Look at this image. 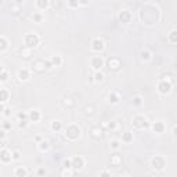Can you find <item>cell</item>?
Here are the masks:
<instances>
[{"label": "cell", "mask_w": 177, "mask_h": 177, "mask_svg": "<svg viewBox=\"0 0 177 177\" xmlns=\"http://www.w3.org/2000/svg\"><path fill=\"white\" fill-rule=\"evenodd\" d=\"M65 137H67L68 140H72V141H75V140H78L79 137H80L82 134V130L80 127L78 126V125H69V126L65 129Z\"/></svg>", "instance_id": "6da1fadb"}, {"label": "cell", "mask_w": 177, "mask_h": 177, "mask_svg": "<svg viewBox=\"0 0 177 177\" xmlns=\"http://www.w3.org/2000/svg\"><path fill=\"white\" fill-rule=\"evenodd\" d=\"M39 43H40V38H39L36 33H28V35L25 36V44H27V47L35 48L39 46Z\"/></svg>", "instance_id": "7a4b0ae2"}, {"label": "cell", "mask_w": 177, "mask_h": 177, "mask_svg": "<svg viewBox=\"0 0 177 177\" xmlns=\"http://www.w3.org/2000/svg\"><path fill=\"white\" fill-rule=\"evenodd\" d=\"M151 166L154 167L155 170H162L165 166H166V159L161 155H156L151 159Z\"/></svg>", "instance_id": "3957f363"}, {"label": "cell", "mask_w": 177, "mask_h": 177, "mask_svg": "<svg viewBox=\"0 0 177 177\" xmlns=\"http://www.w3.org/2000/svg\"><path fill=\"white\" fill-rule=\"evenodd\" d=\"M156 90H158L159 94L166 96V94H169L172 91V83L169 80H161L158 83V86H156Z\"/></svg>", "instance_id": "277c9868"}, {"label": "cell", "mask_w": 177, "mask_h": 177, "mask_svg": "<svg viewBox=\"0 0 177 177\" xmlns=\"http://www.w3.org/2000/svg\"><path fill=\"white\" fill-rule=\"evenodd\" d=\"M132 125L136 127V129H145V127L150 126V123L147 122V119H145L144 116H141V115L134 116L133 121H132Z\"/></svg>", "instance_id": "5b68a950"}, {"label": "cell", "mask_w": 177, "mask_h": 177, "mask_svg": "<svg viewBox=\"0 0 177 177\" xmlns=\"http://www.w3.org/2000/svg\"><path fill=\"white\" fill-rule=\"evenodd\" d=\"M104 48H105V43H104L102 39L94 38L93 40H91V50L93 51H96V53H101Z\"/></svg>", "instance_id": "8992f818"}, {"label": "cell", "mask_w": 177, "mask_h": 177, "mask_svg": "<svg viewBox=\"0 0 177 177\" xmlns=\"http://www.w3.org/2000/svg\"><path fill=\"white\" fill-rule=\"evenodd\" d=\"M105 61L102 57L100 56H94L93 58H91V68H93L94 71H101V68L104 67Z\"/></svg>", "instance_id": "52a82bcc"}, {"label": "cell", "mask_w": 177, "mask_h": 177, "mask_svg": "<svg viewBox=\"0 0 177 177\" xmlns=\"http://www.w3.org/2000/svg\"><path fill=\"white\" fill-rule=\"evenodd\" d=\"M11 161H13V154L10 151H7L6 148H2V151H0V162L2 163H10Z\"/></svg>", "instance_id": "ba28073f"}, {"label": "cell", "mask_w": 177, "mask_h": 177, "mask_svg": "<svg viewBox=\"0 0 177 177\" xmlns=\"http://www.w3.org/2000/svg\"><path fill=\"white\" fill-rule=\"evenodd\" d=\"M84 166V159L82 156H73L72 158V169L73 170H80Z\"/></svg>", "instance_id": "9c48e42d"}, {"label": "cell", "mask_w": 177, "mask_h": 177, "mask_svg": "<svg viewBox=\"0 0 177 177\" xmlns=\"http://www.w3.org/2000/svg\"><path fill=\"white\" fill-rule=\"evenodd\" d=\"M118 18H119V21H121L122 24H129V22L132 21V13L127 11V10H122L121 13H119Z\"/></svg>", "instance_id": "30bf717a"}, {"label": "cell", "mask_w": 177, "mask_h": 177, "mask_svg": "<svg viewBox=\"0 0 177 177\" xmlns=\"http://www.w3.org/2000/svg\"><path fill=\"white\" fill-rule=\"evenodd\" d=\"M152 130H154V133H156V134H162L165 130H166V125H165L163 122L158 121L152 125Z\"/></svg>", "instance_id": "8fae6325"}, {"label": "cell", "mask_w": 177, "mask_h": 177, "mask_svg": "<svg viewBox=\"0 0 177 177\" xmlns=\"http://www.w3.org/2000/svg\"><path fill=\"white\" fill-rule=\"evenodd\" d=\"M29 78H31V72H29L28 69L22 68V69L18 71V79H19L21 82H27Z\"/></svg>", "instance_id": "7c38bea8"}, {"label": "cell", "mask_w": 177, "mask_h": 177, "mask_svg": "<svg viewBox=\"0 0 177 177\" xmlns=\"http://www.w3.org/2000/svg\"><path fill=\"white\" fill-rule=\"evenodd\" d=\"M28 115H29V121L31 122H35V123L40 121V118H42L40 111H38V109H32L29 113H28Z\"/></svg>", "instance_id": "4fadbf2b"}, {"label": "cell", "mask_w": 177, "mask_h": 177, "mask_svg": "<svg viewBox=\"0 0 177 177\" xmlns=\"http://www.w3.org/2000/svg\"><path fill=\"white\" fill-rule=\"evenodd\" d=\"M14 176L15 177H27L28 176V170L22 166H18L15 170H14Z\"/></svg>", "instance_id": "5bb4252c"}, {"label": "cell", "mask_w": 177, "mask_h": 177, "mask_svg": "<svg viewBox=\"0 0 177 177\" xmlns=\"http://www.w3.org/2000/svg\"><path fill=\"white\" fill-rule=\"evenodd\" d=\"M133 138H134V136L132 132H125L122 134V141H123L125 144H130V142L133 141Z\"/></svg>", "instance_id": "9a60e30c"}, {"label": "cell", "mask_w": 177, "mask_h": 177, "mask_svg": "<svg viewBox=\"0 0 177 177\" xmlns=\"http://www.w3.org/2000/svg\"><path fill=\"white\" fill-rule=\"evenodd\" d=\"M48 4H50V2H48V0H36V7H38L39 10H42V11L47 10Z\"/></svg>", "instance_id": "2e32d148"}, {"label": "cell", "mask_w": 177, "mask_h": 177, "mask_svg": "<svg viewBox=\"0 0 177 177\" xmlns=\"http://www.w3.org/2000/svg\"><path fill=\"white\" fill-rule=\"evenodd\" d=\"M50 129L53 130V132H61L62 130V123L60 121H53L50 125Z\"/></svg>", "instance_id": "e0dca14e"}, {"label": "cell", "mask_w": 177, "mask_h": 177, "mask_svg": "<svg viewBox=\"0 0 177 177\" xmlns=\"http://www.w3.org/2000/svg\"><path fill=\"white\" fill-rule=\"evenodd\" d=\"M50 61H51V64H53V67H61V64H62L61 56H53L50 58Z\"/></svg>", "instance_id": "ac0fdd59"}, {"label": "cell", "mask_w": 177, "mask_h": 177, "mask_svg": "<svg viewBox=\"0 0 177 177\" xmlns=\"http://www.w3.org/2000/svg\"><path fill=\"white\" fill-rule=\"evenodd\" d=\"M48 148H50V142H48L47 140H42V141L39 142V151L46 152V151H48Z\"/></svg>", "instance_id": "d6986e66"}, {"label": "cell", "mask_w": 177, "mask_h": 177, "mask_svg": "<svg viewBox=\"0 0 177 177\" xmlns=\"http://www.w3.org/2000/svg\"><path fill=\"white\" fill-rule=\"evenodd\" d=\"M102 80H104V73H102L101 71H96V73H94V76H93V82L101 83Z\"/></svg>", "instance_id": "ffe728a7"}, {"label": "cell", "mask_w": 177, "mask_h": 177, "mask_svg": "<svg viewBox=\"0 0 177 177\" xmlns=\"http://www.w3.org/2000/svg\"><path fill=\"white\" fill-rule=\"evenodd\" d=\"M7 47H8L7 39H6L4 36H2V38H0V51H2V53H4V51L7 50Z\"/></svg>", "instance_id": "44dd1931"}, {"label": "cell", "mask_w": 177, "mask_h": 177, "mask_svg": "<svg viewBox=\"0 0 177 177\" xmlns=\"http://www.w3.org/2000/svg\"><path fill=\"white\" fill-rule=\"evenodd\" d=\"M0 96H2V104L4 105L6 102H7V100H8V96H10V94H8V91L6 90V88H2V90H0Z\"/></svg>", "instance_id": "7402d4cb"}, {"label": "cell", "mask_w": 177, "mask_h": 177, "mask_svg": "<svg viewBox=\"0 0 177 177\" xmlns=\"http://www.w3.org/2000/svg\"><path fill=\"white\" fill-rule=\"evenodd\" d=\"M167 39H169L170 43H177V31H172V32H169V35H167Z\"/></svg>", "instance_id": "603a6c76"}, {"label": "cell", "mask_w": 177, "mask_h": 177, "mask_svg": "<svg viewBox=\"0 0 177 177\" xmlns=\"http://www.w3.org/2000/svg\"><path fill=\"white\" fill-rule=\"evenodd\" d=\"M151 58H152V54H151V51L145 50V51H142V53H141V60H142V61H150Z\"/></svg>", "instance_id": "cb8c5ba5"}, {"label": "cell", "mask_w": 177, "mask_h": 177, "mask_svg": "<svg viewBox=\"0 0 177 177\" xmlns=\"http://www.w3.org/2000/svg\"><path fill=\"white\" fill-rule=\"evenodd\" d=\"M108 98H109V101L112 102V104H118L119 100H121V98H119V94H116V93H111Z\"/></svg>", "instance_id": "d4e9b609"}, {"label": "cell", "mask_w": 177, "mask_h": 177, "mask_svg": "<svg viewBox=\"0 0 177 177\" xmlns=\"http://www.w3.org/2000/svg\"><path fill=\"white\" fill-rule=\"evenodd\" d=\"M133 105H134V107H141V105H142V98H141V97H140V96L134 97V98H133Z\"/></svg>", "instance_id": "484cf974"}, {"label": "cell", "mask_w": 177, "mask_h": 177, "mask_svg": "<svg viewBox=\"0 0 177 177\" xmlns=\"http://www.w3.org/2000/svg\"><path fill=\"white\" fill-rule=\"evenodd\" d=\"M68 6L71 8H78L80 6V3H79V0H68Z\"/></svg>", "instance_id": "4316f807"}, {"label": "cell", "mask_w": 177, "mask_h": 177, "mask_svg": "<svg viewBox=\"0 0 177 177\" xmlns=\"http://www.w3.org/2000/svg\"><path fill=\"white\" fill-rule=\"evenodd\" d=\"M0 80L4 83V82H7L8 80V73L6 72L4 69H2V75H0Z\"/></svg>", "instance_id": "83f0119b"}, {"label": "cell", "mask_w": 177, "mask_h": 177, "mask_svg": "<svg viewBox=\"0 0 177 177\" xmlns=\"http://www.w3.org/2000/svg\"><path fill=\"white\" fill-rule=\"evenodd\" d=\"M33 21L38 22V24H40V22L43 21V17H42V14H39V13L33 14Z\"/></svg>", "instance_id": "f1b7e54d"}, {"label": "cell", "mask_w": 177, "mask_h": 177, "mask_svg": "<svg viewBox=\"0 0 177 177\" xmlns=\"http://www.w3.org/2000/svg\"><path fill=\"white\" fill-rule=\"evenodd\" d=\"M119 147H121V141H118V140L111 141V148H112V150H118Z\"/></svg>", "instance_id": "f546056e"}, {"label": "cell", "mask_w": 177, "mask_h": 177, "mask_svg": "<svg viewBox=\"0 0 177 177\" xmlns=\"http://www.w3.org/2000/svg\"><path fill=\"white\" fill-rule=\"evenodd\" d=\"M64 167L65 169H72V159H65L64 161Z\"/></svg>", "instance_id": "4dcf8cb0"}, {"label": "cell", "mask_w": 177, "mask_h": 177, "mask_svg": "<svg viewBox=\"0 0 177 177\" xmlns=\"http://www.w3.org/2000/svg\"><path fill=\"white\" fill-rule=\"evenodd\" d=\"M28 122H31L29 119H27V121H19V123H18L19 129H24V127H27L28 126Z\"/></svg>", "instance_id": "1f68e13d"}, {"label": "cell", "mask_w": 177, "mask_h": 177, "mask_svg": "<svg viewBox=\"0 0 177 177\" xmlns=\"http://www.w3.org/2000/svg\"><path fill=\"white\" fill-rule=\"evenodd\" d=\"M21 159V154L18 152V151H14L13 152V161H19Z\"/></svg>", "instance_id": "d6a6232c"}, {"label": "cell", "mask_w": 177, "mask_h": 177, "mask_svg": "<svg viewBox=\"0 0 177 177\" xmlns=\"http://www.w3.org/2000/svg\"><path fill=\"white\" fill-rule=\"evenodd\" d=\"M18 119L19 121H27V119H29V115H27V113H18Z\"/></svg>", "instance_id": "836d02e7"}, {"label": "cell", "mask_w": 177, "mask_h": 177, "mask_svg": "<svg viewBox=\"0 0 177 177\" xmlns=\"http://www.w3.org/2000/svg\"><path fill=\"white\" fill-rule=\"evenodd\" d=\"M44 67H46V69H51V68H53V64H51L50 60H48V61H44Z\"/></svg>", "instance_id": "e575fe53"}, {"label": "cell", "mask_w": 177, "mask_h": 177, "mask_svg": "<svg viewBox=\"0 0 177 177\" xmlns=\"http://www.w3.org/2000/svg\"><path fill=\"white\" fill-rule=\"evenodd\" d=\"M3 115H4V116H10L11 115V109H10V108H4V109H3Z\"/></svg>", "instance_id": "d590c367"}, {"label": "cell", "mask_w": 177, "mask_h": 177, "mask_svg": "<svg viewBox=\"0 0 177 177\" xmlns=\"http://www.w3.org/2000/svg\"><path fill=\"white\" fill-rule=\"evenodd\" d=\"M3 129H4V130L11 129V123H8V122H4V123H3Z\"/></svg>", "instance_id": "8d00e7d4"}, {"label": "cell", "mask_w": 177, "mask_h": 177, "mask_svg": "<svg viewBox=\"0 0 177 177\" xmlns=\"http://www.w3.org/2000/svg\"><path fill=\"white\" fill-rule=\"evenodd\" d=\"M72 175V172H71V169H65L64 172H62V176H71Z\"/></svg>", "instance_id": "74e56055"}, {"label": "cell", "mask_w": 177, "mask_h": 177, "mask_svg": "<svg viewBox=\"0 0 177 177\" xmlns=\"http://www.w3.org/2000/svg\"><path fill=\"white\" fill-rule=\"evenodd\" d=\"M79 3H80V6H88L90 0H79Z\"/></svg>", "instance_id": "f35d334b"}, {"label": "cell", "mask_w": 177, "mask_h": 177, "mask_svg": "<svg viewBox=\"0 0 177 177\" xmlns=\"http://www.w3.org/2000/svg\"><path fill=\"white\" fill-rule=\"evenodd\" d=\"M46 173H47V172H46L44 169H42V167L38 170V175H39V176H43V175H46Z\"/></svg>", "instance_id": "ab89813d"}, {"label": "cell", "mask_w": 177, "mask_h": 177, "mask_svg": "<svg viewBox=\"0 0 177 177\" xmlns=\"http://www.w3.org/2000/svg\"><path fill=\"white\" fill-rule=\"evenodd\" d=\"M100 175H101V176H109L111 173H109V172H107V170H102V172L100 173Z\"/></svg>", "instance_id": "60d3db41"}, {"label": "cell", "mask_w": 177, "mask_h": 177, "mask_svg": "<svg viewBox=\"0 0 177 177\" xmlns=\"http://www.w3.org/2000/svg\"><path fill=\"white\" fill-rule=\"evenodd\" d=\"M173 136H175L176 138H177V126L173 127Z\"/></svg>", "instance_id": "b9f144b4"}, {"label": "cell", "mask_w": 177, "mask_h": 177, "mask_svg": "<svg viewBox=\"0 0 177 177\" xmlns=\"http://www.w3.org/2000/svg\"><path fill=\"white\" fill-rule=\"evenodd\" d=\"M35 140H36L38 142H40V141H42V137H40V136H36V137H35Z\"/></svg>", "instance_id": "7bdbcfd3"}, {"label": "cell", "mask_w": 177, "mask_h": 177, "mask_svg": "<svg viewBox=\"0 0 177 177\" xmlns=\"http://www.w3.org/2000/svg\"><path fill=\"white\" fill-rule=\"evenodd\" d=\"M15 2H17V3H22V2H24V0H15Z\"/></svg>", "instance_id": "ee69618b"}]
</instances>
